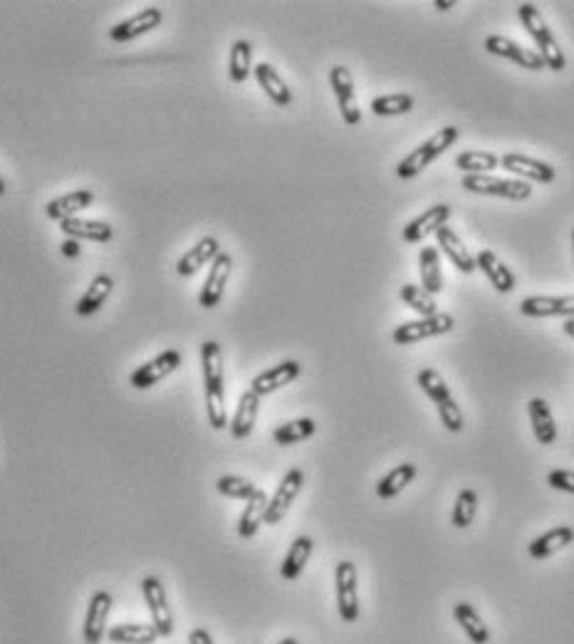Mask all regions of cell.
I'll return each mask as SVG.
<instances>
[{"mask_svg": "<svg viewBox=\"0 0 574 644\" xmlns=\"http://www.w3.org/2000/svg\"><path fill=\"white\" fill-rule=\"evenodd\" d=\"M218 253H221V243L213 239V236H206V239L198 240V243H196L191 250H186L184 256L178 258L176 273L184 275V278H188V275H194L198 268H204V265L213 263Z\"/></svg>", "mask_w": 574, "mask_h": 644, "instance_id": "cell-25", "label": "cell"}, {"mask_svg": "<svg viewBox=\"0 0 574 644\" xmlns=\"http://www.w3.org/2000/svg\"><path fill=\"white\" fill-rule=\"evenodd\" d=\"M414 109V97L411 95H384V97L371 99V112L377 117H398L408 115Z\"/></svg>", "mask_w": 574, "mask_h": 644, "instance_id": "cell-41", "label": "cell"}, {"mask_svg": "<svg viewBox=\"0 0 574 644\" xmlns=\"http://www.w3.org/2000/svg\"><path fill=\"white\" fill-rule=\"evenodd\" d=\"M312 550H315V540L309 538V536H300V538L292 540L290 550H287V556H285L283 565H280V575H283L285 580H297L300 578L309 556H312Z\"/></svg>", "mask_w": 574, "mask_h": 644, "instance_id": "cell-31", "label": "cell"}, {"mask_svg": "<svg viewBox=\"0 0 574 644\" xmlns=\"http://www.w3.org/2000/svg\"><path fill=\"white\" fill-rule=\"evenodd\" d=\"M302 364L295 363V360H287V363H280L270 367V370L260 372L256 380L250 382V392H256L257 397H267L273 394L277 389L287 387L290 382H295L300 377Z\"/></svg>", "mask_w": 574, "mask_h": 644, "instance_id": "cell-17", "label": "cell"}, {"mask_svg": "<svg viewBox=\"0 0 574 644\" xmlns=\"http://www.w3.org/2000/svg\"><path fill=\"white\" fill-rule=\"evenodd\" d=\"M548 486L555 488V491H562V494H572L574 496V471H567V468H557V471H549L548 474Z\"/></svg>", "mask_w": 574, "mask_h": 644, "instance_id": "cell-44", "label": "cell"}, {"mask_svg": "<svg viewBox=\"0 0 574 644\" xmlns=\"http://www.w3.org/2000/svg\"><path fill=\"white\" fill-rule=\"evenodd\" d=\"M453 327H456V318H453L451 312H436L431 318L411 320V322L398 325L391 332V340L401 344V347H407V344H416L421 342V340H428V337L448 335V332H453Z\"/></svg>", "mask_w": 574, "mask_h": 644, "instance_id": "cell-6", "label": "cell"}, {"mask_svg": "<svg viewBox=\"0 0 574 644\" xmlns=\"http://www.w3.org/2000/svg\"><path fill=\"white\" fill-rule=\"evenodd\" d=\"M206 414L208 424L216 432L228 426V412H226V389H206Z\"/></svg>", "mask_w": 574, "mask_h": 644, "instance_id": "cell-42", "label": "cell"}, {"mask_svg": "<svg viewBox=\"0 0 574 644\" xmlns=\"http://www.w3.org/2000/svg\"><path fill=\"white\" fill-rule=\"evenodd\" d=\"M201 367L206 389H223V353L216 340H206L201 344Z\"/></svg>", "mask_w": 574, "mask_h": 644, "instance_id": "cell-33", "label": "cell"}, {"mask_svg": "<svg viewBox=\"0 0 574 644\" xmlns=\"http://www.w3.org/2000/svg\"><path fill=\"white\" fill-rule=\"evenodd\" d=\"M112 605H115V600H112V595L106 590L95 592V595L89 598L87 618H85V642H102V637L106 635V618H109V612H112Z\"/></svg>", "mask_w": 574, "mask_h": 644, "instance_id": "cell-18", "label": "cell"}, {"mask_svg": "<svg viewBox=\"0 0 574 644\" xmlns=\"http://www.w3.org/2000/svg\"><path fill=\"white\" fill-rule=\"evenodd\" d=\"M562 330H565V335H569L574 340V318H567L565 320V327H562Z\"/></svg>", "mask_w": 574, "mask_h": 644, "instance_id": "cell-48", "label": "cell"}, {"mask_svg": "<svg viewBox=\"0 0 574 644\" xmlns=\"http://www.w3.org/2000/svg\"><path fill=\"white\" fill-rule=\"evenodd\" d=\"M572 248H574V229H572Z\"/></svg>", "mask_w": 574, "mask_h": 644, "instance_id": "cell-51", "label": "cell"}, {"mask_svg": "<svg viewBox=\"0 0 574 644\" xmlns=\"http://www.w3.org/2000/svg\"><path fill=\"white\" fill-rule=\"evenodd\" d=\"M476 268H480V271H483V275L488 278V282H490V285H493L498 292L508 295V292L515 291L513 271H510V268H508V265H505L500 258L495 256L493 250H480V253L476 256Z\"/></svg>", "mask_w": 574, "mask_h": 644, "instance_id": "cell-21", "label": "cell"}, {"mask_svg": "<svg viewBox=\"0 0 574 644\" xmlns=\"http://www.w3.org/2000/svg\"><path fill=\"white\" fill-rule=\"evenodd\" d=\"M478 513V494L473 488H463L458 496H456V504H453V513H451V523L453 528L466 530L473 526Z\"/></svg>", "mask_w": 574, "mask_h": 644, "instance_id": "cell-39", "label": "cell"}, {"mask_svg": "<svg viewBox=\"0 0 574 644\" xmlns=\"http://www.w3.org/2000/svg\"><path fill=\"white\" fill-rule=\"evenodd\" d=\"M106 637L112 644H154L159 632L154 625H115Z\"/></svg>", "mask_w": 574, "mask_h": 644, "instance_id": "cell-37", "label": "cell"}, {"mask_svg": "<svg viewBox=\"0 0 574 644\" xmlns=\"http://www.w3.org/2000/svg\"><path fill=\"white\" fill-rule=\"evenodd\" d=\"M398 295H401V301L407 302L411 310H416L421 318H431V315L438 312V305H436V301H433L431 292H426L424 288H418V285L407 282V285H401Z\"/></svg>", "mask_w": 574, "mask_h": 644, "instance_id": "cell-40", "label": "cell"}, {"mask_svg": "<svg viewBox=\"0 0 574 644\" xmlns=\"http://www.w3.org/2000/svg\"><path fill=\"white\" fill-rule=\"evenodd\" d=\"M357 565L352 560H339L335 567V595L339 618L347 625L359 619V590H357Z\"/></svg>", "mask_w": 574, "mask_h": 644, "instance_id": "cell-5", "label": "cell"}, {"mask_svg": "<svg viewBox=\"0 0 574 644\" xmlns=\"http://www.w3.org/2000/svg\"><path fill=\"white\" fill-rule=\"evenodd\" d=\"M518 18H520L522 27L528 30V36L538 43L539 57L545 60V67L552 72H562L567 67V57L562 53V47L557 43V37L552 36L548 20L542 15V10L532 3H520L518 5Z\"/></svg>", "mask_w": 574, "mask_h": 644, "instance_id": "cell-1", "label": "cell"}, {"mask_svg": "<svg viewBox=\"0 0 574 644\" xmlns=\"http://www.w3.org/2000/svg\"><path fill=\"white\" fill-rule=\"evenodd\" d=\"M500 167L505 171H510L520 181H535V184H552L557 179V169L548 161L532 159V157H525V154H503L500 157Z\"/></svg>", "mask_w": 574, "mask_h": 644, "instance_id": "cell-10", "label": "cell"}, {"mask_svg": "<svg viewBox=\"0 0 574 644\" xmlns=\"http://www.w3.org/2000/svg\"><path fill=\"white\" fill-rule=\"evenodd\" d=\"M62 253H65V256H77V253H80V243L75 239H67L62 243Z\"/></svg>", "mask_w": 574, "mask_h": 644, "instance_id": "cell-46", "label": "cell"}, {"mask_svg": "<svg viewBox=\"0 0 574 644\" xmlns=\"http://www.w3.org/2000/svg\"><path fill=\"white\" fill-rule=\"evenodd\" d=\"M448 219H451V206H448V203H436L431 209H426L424 213H418L414 221L407 223L404 240H407V243H421V240L428 239V236L436 233L441 226H446Z\"/></svg>", "mask_w": 574, "mask_h": 644, "instance_id": "cell-15", "label": "cell"}, {"mask_svg": "<svg viewBox=\"0 0 574 644\" xmlns=\"http://www.w3.org/2000/svg\"><path fill=\"white\" fill-rule=\"evenodd\" d=\"M188 644H213V637L204 627H196L194 632L188 635Z\"/></svg>", "mask_w": 574, "mask_h": 644, "instance_id": "cell-45", "label": "cell"}, {"mask_svg": "<svg viewBox=\"0 0 574 644\" xmlns=\"http://www.w3.org/2000/svg\"><path fill=\"white\" fill-rule=\"evenodd\" d=\"M572 526H557V528L542 533L538 538H532L530 546H528V553H530V557H535V560H545V557H552L555 553H559V550H565L567 546H572Z\"/></svg>", "mask_w": 574, "mask_h": 644, "instance_id": "cell-22", "label": "cell"}, {"mask_svg": "<svg viewBox=\"0 0 574 644\" xmlns=\"http://www.w3.org/2000/svg\"><path fill=\"white\" fill-rule=\"evenodd\" d=\"M257 412H260V397L256 392H243L238 399V406H236V414H233V422L228 424L230 434L233 439H246L253 432V426L257 422Z\"/></svg>", "mask_w": 574, "mask_h": 644, "instance_id": "cell-27", "label": "cell"}, {"mask_svg": "<svg viewBox=\"0 0 574 644\" xmlns=\"http://www.w3.org/2000/svg\"><path fill=\"white\" fill-rule=\"evenodd\" d=\"M416 478V466L411 464V461H407V464H398V466H394L387 474V476L381 478L379 484H377V496L379 498H384V501H389V498H394V496H398L404 488H407L411 481Z\"/></svg>", "mask_w": 574, "mask_h": 644, "instance_id": "cell-34", "label": "cell"}, {"mask_svg": "<svg viewBox=\"0 0 574 644\" xmlns=\"http://www.w3.org/2000/svg\"><path fill=\"white\" fill-rule=\"evenodd\" d=\"M62 233L75 240H95V243H109L115 239V229L105 221H87V219H67L60 223Z\"/></svg>", "mask_w": 574, "mask_h": 644, "instance_id": "cell-26", "label": "cell"}, {"mask_svg": "<svg viewBox=\"0 0 574 644\" xmlns=\"http://www.w3.org/2000/svg\"><path fill=\"white\" fill-rule=\"evenodd\" d=\"M253 75H256L257 85H260V89L266 92L267 99H270L273 105L277 107L290 105L292 102L290 87H287V82L280 77V72L275 70L270 62H260V65H256V67H253Z\"/></svg>", "mask_w": 574, "mask_h": 644, "instance_id": "cell-24", "label": "cell"}, {"mask_svg": "<svg viewBox=\"0 0 574 644\" xmlns=\"http://www.w3.org/2000/svg\"><path fill=\"white\" fill-rule=\"evenodd\" d=\"M5 194V181H3V177H0V196Z\"/></svg>", "mask_w": 574, "mask_h": 644, "instance_id": "cell-50", "label": "cell"}, {"mask_svg": "<svg viewBox=\"0 0 574 644\" xmlns=\"http://www.w3.org/2000/svg\"><path fill=\"white\" fill-rule=\"evenodd\" d=\"M329 85L335 89L337 105H339V112H342V119H345L349 127H357L362 122V112H359V105H357V95H354V80L352 75L347 67L342 65H335L329 70Z\"/></svg>", "mask_w": 574, "mask_h": 644, "instance_id": "cell-12", "label": "cell"}, {"mask_svg": "<svg viewBox=\"0 0 574 644\" xmlns=\"http://www.w3.org/2000/svg\"><path fill=\"white\" fill-rule=\"evenodd\" d=\"M302 484H305V474H302V468H290V471L285 474L280 486L275 488L270 504H267L266 526H277V523L283 521L285 516H287V511H290V506L295 504V498L300 496Z\"/></svg>", "mask_w": 574, "mask_h": 644, "instance_id": "cell-8", "label": "cell"}, {"mask_svg": "<svg viewBox=\"0 0 574 644\" xmlns=\"http://www.w3.org/2000/svg\"><path fill=\"white\" fill-rule=\"evenodd\" d=\"M525 318H574V295H530L520 302Z\"/></svg>", "mask_w": 574, "mask_h": 644, "instance_id": "cell-14", "label": "cell"}, {"mask_svg": "<svg viewBox=\"0 0 574 644\" xmlns=\"http://www.w3.org/2000/svg\"><path fill=\"white\" fill-rule=\"evenodd\" d=\"M230 273H233V258L221 250V253L216 256V261L211 263V273L206 278L201 295H198L201 308H218V302L223 301V292H226V285H228L230 281Z\"/></svg>", "mask_w": 574, "mask_h": 644, "instance_id": "cell-13", "label": "cell"}, {"mask_svg": "<svg viewBox=\"0 0 574 644\" xmlns=\"http://www.w3.org/2000/svg\"><path fill=\"white\" fill-rule=\"evenodd\" d=\"M486 50L490 55H495V57H503V60H510L515 62V65H520L522 70H532V72L545 70V60L539 57L538 50H528V47H522V45H518L515 40H510V37L488 36Z\"/></svg>", "mask_w": 574, "mask_h": 644, "instance_id": "cell-11", "label": "cell"}, {"mask_svg": "<svg viewBox=\"0 0 574 644\" xmlns=\"http://www.w3.org/2000/svg\"><path fill=\"white\" fill-rule=\"evenodd\" d=\"M250 72H253V45L247 40H236L230 45L228 77L236 85H243L250 77Z\"/></svg>", "mask_w": 574, "mask_h": 644, "instance_id": "cell-35", "label": "cell"}, {"mask_svg": "<svg viewBox=\"0 0 574 644\" xmlns=\"http://www.w3.org/2000/svg\"><path fill=\"white\" fill-rule=\"evenodd\" d=\"M436 239H438V248L448 256V261L458 268L460 273L470 275L476 271V256L470 253L466 243L458 239V233H456L448 223L436 230Z\"/></svg>", "mask_w": 574, "mask_h": 644, "instance_id": "cell-19", "label": "cell"}, {"mask_svg": "<svg viewBox=\"0 0 574 644\" xmlns=\"http://www.w3.org/2000/svg\"><path fill=\"white\" fill-rule=\"evenodd\" d=\"M498 164H500L498 154L483 149L463 151V154L456 157V169L466 171V174H488V171L498 169Z\"/></svg>", "mask_w": 574, "mask_h": 644, "instance_id": "cell-38", "label": "cell"}, {"mask_svg": "<svg viewBox=\"0 0 574 644\" xmlns=\"http://www.w3.org/2000/svg\"><path fill=\"white\" fill-rule=\"evenodd\" d=\"M216 491L226 498H236V501H247L250 496L256 494L257 488L247 478L243 476H221L216 481Z\"/></svg>", "mask_w": 574, "mask_h": 644, "instance_id": "cell-43", "label": "cell"}, {"mask_svg": "<svg viewBox=\"0 0 574 644\" xmlns=\"http://www.w3.org/2000/svg\"><path fill=\"white\" fill-rule=\"evenodd\" d=\"M460 186L470 194L498 196L508 201H528L532 196V186L520 179H498L490 174H466L460 179Z\"/></svg>", "mask_w": 574, "mask_h": 644, "instance_id": "cell-4", "label": "cell"}, {"mask_svg": "<svg viewBox=\"0 0 574 644\" xmlns=\"http://www.w3.org/2000/svg\"><path fill=\"white\" fill-rule=\"evenodd\" d=\"M92 203H95V191H89V189H77V191H70V194L57 196V199H53V201H47L45 213H47V219L62 223L67 221V219H75L77 213L89 209Z\"/></svg>", "mask_w": 574, "mask_h": 644, "instance_id": "cell-20", "label": "cell"}, {"mask_svg": "<svg viewBox=\"0 0 574 644\" xmlns=\"http://www.w3.org/2000/svg\"><path fill=\"white\" fill-rule=\"evenodd\" d=\"M277 644H300V642H297L295 637H285V639H280V642H277Z\"/></svg>", "mask_w": 574, "mask_h": 644, "instance_id": "cell-49", "label": "cell"}, {"mask_svg": "<svg viewBox=\"0 0 574 644\" xmlns=\"http://www.w3.org/2000/svg\"><path fill=\"white\" fill-rule=\"evenodd\" d=\"M453 619L458 622L460 629L466 632L473 644H488L490 642V629L483 622V618L478 615V609L470 602H456L453 605Z\"/></svg>", "mask_w": 574, "mask_h": 644, "instance_id": "cell-30", "label": "cell"}, {"mask_svg": "<svg viewBox=\"0 0 574 644\" xmlns=\"http://www.w3.org/2000/svg\"><path fill=\"white\" fill-rule=\"evenodd\" d=\"M142 592H144V600H146V605H149L151 625H154V629L159 632V637L174 635V612H171V608H168L166 590H164V585H161L159 578H154V575L144 578Z\"/></svg>", "mask_w": 574, "mask_h": 644, "instance_id": "cell-7", "label": "cell"}, {"mask_svg": "<svg viewBox=\"0 0 574 644\" xmlns=\"http://www.w3.org/2000/svg\"><path fill=\"white\" fill-rule=\"evenodd\" d=\"M528 414H530L532 434L542 446H552L557 442V422L552 416V409L542 397H532L528 402Z\"/></svg>", "mask_w": 574, "mask_h": 644, "instance_id": "cell-23", "label": "cell"}, {"mask_svg": "<svg viewBox=\"0 0 574 644\" xmlns=\"http://www.w3.org/2000/svg\"><path fill=\"white\" fill-rule=\"evenodd\" d=\"M161 20H164V13H161L159 8H144L139 10L136 15H132V18L116 23V26L109 30V37H112L115 43H129L134 37H142L146 36V33H151V30H156V27L161 26Z\"/></svg>", "mask_w": 574, "mask_h": 644, "instance_id": "cell-16", "label": "cell"}, {"mask_svg": "<svg viewBox=\"0 0 574 644\" xmlns=\"http://www.w3.org/2000/svg\"><path fill=\"white\" fill-rule=\"evenodd\" d=\"M416 382H418V387L424 389L426 397L431 399L433 404H436V409H438V419H441V424L446 426V432L451 434L463 432V426H466V422H463V412H460L458 402H456L451 394V387L446 384V380H443L441 374L428 367V370L418 372Z\"/></svg>", "mask_w": 574, "mask_h": 644, "instance_id": "cell-3", "label": "cell"}, {"mask_svg": "<svg viewBox=\"0 0 574 644\" xmlns=\"http://www.w3.org/2000/svg\"><path fill=\"white\" fill-rule=\"evenodd\" d=\"M433 8L436 10H451V8H456V0H433Z\"/></svg>", "mask_w": 574, "mask_h": 644, "instance_id": "cell-47", "label": "cell"}, {"mask_svg": "<svg viewBox=\"0 0 574 644\" xmlns=\"http://www.w3.org/2000/svg\"><path fill=\"white\" fill-rule=\"evenodd\" d=\"M112 291H115V278L106 273H99L95 281L89 282V288L85 291V295H82L80 301H77V305H75V312L80 315V318H87V315H95L102 305H105V301L112 295Z\"/></svg>", "mask_w": 574, "mask_h": 644, "instance_id": "cell-28", "label": "cell"}, {"mask_svg": "<svg viewBox=\"0 0 574 644\" xmlns=\"http://www.w3.org/2000/svg\"><path fill=\"white\" fill-rule=\"evenodd\" d=\"M315 432H317L315 419L302 416V419H295V422L280 424V426L273 432V439L280 444V446H292V444H300L305 442V439H309Z\"/></svg>", "mask_w": 574, "mask_h": 644, "instance_id": "cell-36", "label": "cell"}, {"mask_svg": "<svg viewBox=\"0 0 574 644\" xmlns=\"http://www.w3.org/2000/svg\"><path fill=\"white\" fill-rule=\"evenodd\" d=\"M178 367H181V353L178 350H164L154 360L142 364L139 370H134L132 377H129V384L134 389H149L154 384H159L161 380H166L168 374L176 372Z\"/></svg>", "mask_w": 574, "mask_h": 644, "instance_id": "cell-9", "label": "cell"}, {"mask_svg": "<svg viewBox=\"0 0 574 644\" xmlns=\"http://www.w3.org/2000/svg\"><path fill=\"white\" fill-rule=\"evenodd\" d=\"M270 498L263 488H257L256 494L250 496L246 501V508H243V516L238 521V536L240 538H253L257 533V528L266 523V511Z\"/></svg>", "mask_w": 574, "mask_h": 644, "instance_id": "cell-29", "label": "cell"}, {"mask_svg": "<svg viewBox=\"0 0 574 644\" xmlns=\"http://www.w3.org/2000/svg\"><path fill=\"white\" fill-rule=\"evenodd\" d=\"M458 137H460V129L458 127H453V124L438 129V132L433 134V137H428L421 147H416L411 154H407L404 159L398 161L397 177L404 179V181L418 177L428 164H433V161L438 159L441 154H446V151L451 149L453 144L458 141Z\"/></svg>", "mask_w": 574, "mask_h": 644, "instance_id": "cell-2", "label": "cell"}, {"mask_svg": "<svg viewBox=\"0 0 574 644\" xmlns=\"http://www.w3.org/2000/svg\"><path fill=\"white\" fill-rule=\"evenodd\" d=\"M418 271H421V288L426 292L443 291V273H441V258H438V248L424 246L418 253Z\"/></svg>", "mask_w": 574, "mask_h": 644, "instance_id": "cell-32", "label": "cell"}]
</instances>
